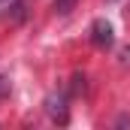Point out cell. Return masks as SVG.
Wrapping results in <instances>:
<instances>
[{
	"instance_id": "cell-1",
	"label": "cell",
	"mask_w": 130,
	"mask_h": 130,
	"mask_svg": "<svg viewBox=\"0 0 130 130\" xmlns=\"http://www.w3.org/2000/svg\"><path fill=\"white\" fill-rule=\"evenodd\" d=\"M91 39H94V45H97V48H109V45L115 42L112 24H109L106 18H97V21L91 24Z\"/></svg>"
},
{
	"instance_id": "cell-2",
	"label": "cell",
	"mask_w": 130,
	"mask_h": 130,
	"mask_svg": "<svg viewBox=\"0 0 130 130\" xmlns=\"http://www.w3.org/2000/svg\"><path fill=\"white\" fill-rule=\"evenodd\" d=\"M48 115L58 118V121H64V118H67V112H64V97H52V100H48Z\"/></svg>"
},
{
	"instance_id": "cell-3",
	"label": "cell",
	"mask_w": 130,
	"mask_h": 130,
	"mask_svg": "<svg viewBox=\"0 0 130 130\" xmlns=\"http://www.w3.org/2000/svg\"><path fill=\"white\" fill-rule=\"evenodd\" d=\"M73 6H76V0H55V12L58 15H70Z\"/></svg>"
},
{
	"instance_id": "cell-4",
	"label": "cell",
	"mask_w": 130,
	"mask_h": 130,
	"mask_svg": "<svg viewBox=\"0 0 130 130\" xmlns=\"http://www.w3.org/2000/svg\"><path fill=\"white\" fill-rule=\"evenodd\" d=\"M3 94H9V82H6V79H0V97H3Z\"/></svg>"
},
{
	"instance_id": "cell-5",
	"label": "cell",
	"mask_w": 130,
	"mask_h": 130,
	"mask_svg": "<svg viewBox=\"0 0 130 130\" xmlns=\"http://www.w3.org/2000/svg\"><path fill=\"white\" fill-rule=\"evenodd\" d=\"M109 3H115V0H109Z\"/></svg>"
}]
</instances>
